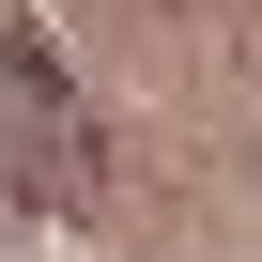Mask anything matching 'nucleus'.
I'll return each instance as SVG.
<instances>
[{
    "instance_id": "nucleus-1",
    "label": "nucleus",
    "mask_w": 262,
    "mask_h": 262,
    "mask_svg": "<svg viewBox=\"0 0 262 262\" xmlns=\"http://www.w3.org/2000/svg\"><path fill=\"white\" fill-rule=\"evenodd\" d=\"M0 139H16V185H31L47 216H77V201H93V108L62 93V47H47V31L0 47Z\"/></svg>"
}]
</instances>
